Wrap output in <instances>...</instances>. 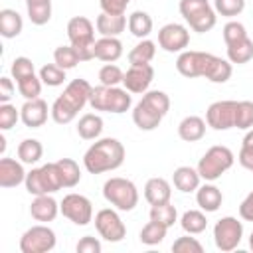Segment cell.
Wrapping results in <instances>:
<instances>
[{
	"label": "cell",
	"instance_id": "29",
	"mask_svg": "<svg viewBox=\"0 0 253 253\" xmlns=\"http://www.w3.org/2000/svg\"><path fill=\"white\" fill-rule=\"evenodd\" d=\"M103 132V119L97 113H85L77 121V134L83 140H97Z\"/></svg>",
	"mask_w": 253,
	"mask_h": 253
},
{
	"label": "cell",
	"instance_id": "2",
	"mask_svg": "<svg viewBox=\"0 0 253 253\" xmlns=\"http://www.w3.org/2000/svg\"><path fill=\"white\" fill-rule=\"evenodd\" d=\"M125 162V146L119 138H97L83 154V166L89 174H105L117 170Z\"/></svg>",
	"mask_w": 253,
	"mask_h": 253
},
{
	"label": "cell",
	"instance_id": "8",
	"mask_svg": "<svg viewBox=\"0 0 253 253\" xmlns=\"http://www.w3.org/2000/svg\"><path fill=\"white\" fill-rule=\"evenodd\" d=\"M178 10L186 20V24L198 34L210 32L217 22V14L213 10V4H210V0H180Z\"/></svg>",
	"mask_w": 253,
	"mask_h": 253
},
{
	"label": "cell",
	"instance_id": "47",
	"mask_svg": "<svg viewBox=\"0 0 253 253\" xmlns=\"http://www.w3.org/2000/svg\"><path fill=\"white\" fill-rule=\"evenodd\" d=\"M18 121H22L20 109H16L12 103H0V130H10Z\"/></svg>",
	"mask_w": 253,
	"mask_h": 253
},
{
	"label": "cell",
	"instance_id": "3",
	"mask_svg": "<svg viewBox=\"0 0 253 253\" xmlns=\"http://www.w3.org/2000/svg\"><path fill=\"white\" fill-rule=\"evenodd\" d=\"M170 111V97L164 91L148 89L132 109V123L140 130H154Z\"/></svg>",
	"mask_w": 253,
	"mask_h": 253
},
{
	"label": "cell",
	"instance_id": "48",
	"mask_svg": "<svg viewBox=\"0 0 253 253\" xmlns=\"http://www.w3.org/2000/svg\"><path fill=\"white\" fill-rule=\"evenodd\" d=\"M172 251L174 253H202L204 251V245L196 237H190V233H186V235L178 237L172 243Z\"/></svg>",
	"mask_w": 253,
	"mask_h": 253
},
{
	"label": "cell",
	"instance_id": "15",
	"mask_svg": "<svg viewBox=\"0 0 253 253\" xmlns=\"http://www.w3.org/2000/svg\"><path fill=\"white\" fill-rule=\"evenodd\" d=\"M158 45L168 53H182L190 45V32L186 26L170 22L158 30Z\"/></svg>",
	"mask_w": 253,
	"mask_h": 253
},
{
	"label": "cell",
	"instance_id": "10",
	"mask_svg": "<svg viewBox=\"0 0 253 253\" xmlns=\"http://www.w3.org/2000/svg\"><path fill=\"white\" fill-rule=\"evenodd\" d=\"M241 239H243V223L237 217L225 215V217L215 221V225H213V243L221 253H229V251L237 249Z\"/></svg>",
	"mask_w": 253,
	"mask_h": 253
},
{
	"label": "cell",
	"instance_id": "9",
	"mask_svg": "<svg viewBox=\"0 0 253 253\" xmlns=\"http://www.w3.org/2000/svg\"><path fill=\"white\" fill-rule=\"evenodd\" d=\"M30 196H43V194H55L57 190H63L61 174L57 168V162H47L40 168H32L26 174L24 182Z\"/></svg>",
	"mask_w": 253,
	"mask_h": 253
},
{
	"label": "cell",
	"instance_id": "53",
	"mask_svg": "<svg viewBox=\"0 0 253 253\" xmlns=\"http://www.w3.org/2000/svg\"><path fill=\"white\" fill-rule=\"evenodd\" d=\"M239 217L243 221H253V192H249L239 204Z\"/></svg>",
	"mask_w": 253,
	"mask_h": 253
},
{
	"label": "cell",
	"instance_id": "14",
	"mask_svg": "<svg viewBox=\"0 0 253 253\" xmlns=\"http://www.w3.org/2000/svg\"><path fill=\"white\" fill-rule=\"evenodd\" d=\"M235 109H237V101H231V99L213 101L206 111L208 126L213 130L235 128Z\"/></svg>",
	"mask_w": 253,
	"mask_h": 253
},
{
	"label": "cell",
	"instance_id": "4",
	"mask_svg": "<svg viewBox=\"0 0 253 253\" xmlns=\"http://www.w3.org/2000/svg\"><path fill=\"white\" fill-rule=\"evenodd\" d=\"M89 107L93 111L123 115L132 107V93L119 85L117 87L99 85V87H93V91H91Z\"/></svg>",
	"mask_w": 253,
	"mask_h": 253
},
{
	"label": "cell",
	"instance_id": "38",
	"mask_svg": "<svg viewBox=\"0 0 253 253\" xmlns=\"http://www.w3.org/2000/svg\"><path fill=\"white\" fill-rule=\"evenodd\" d=\"M150 219L166 225L168 229L178 221V210L176 206H172L170 202L166 204H158V206H150Z\"/></svg>",
	"mask_w": 253,
	"mask_h": 253
},
{
	"label": "cell",
	"instance_id": "16",
	"mask_svg": "<svg viewBox=\"0 0 253 253\" xmlns=\"http://www.w3.org/2000/svg\"><path fill=\"white\" fill-rule=\"evenodd\" d=\"M154 79V67L150 63H140V65H130L125 71L123 87L130 91L132 95H144L150 89V83Z\"/></svg>",
	"mask_w": 253,
	"mask_h": 253
},
{
	"label": "cell",
	"instance_id": "33",
	"mask_svg": "<svg viewBox=\"0 0 253 253\" xmlns=\"http://www.w3.org/2000/svg\"><path fill=\"white\" fill-rule=\"evenodd\" d=\"M156 55V42L144 38L140 40L130 51H128V63L130 65H140V63H150Z\"/></svg>",
	"mask_w": 253,
	"mask_h": 253
},
{
	"label": "cell",
	"instance_id": "46",
	"mask_svg": "<svg viewBox=\"0 0 253 253\" xmlns=\"http://www.w3.org/2000/svg\"><path fill=\"white\" fill-rule=\"evenodd\" d=\"M221 32H223V42H225V45L235 43V42H241V40L247 38L245 26H243L241 22H237V20H229V22L223 26Z\"/></svg>",
	"mask_w": 253,
	"mask_h": 253
},
{
	"label": "cell",
	"instance_id": "34",
	"mask_svg": "<svg viewBox=\"0 0 253 253\" xmlns=\"http://www.w3.org/2000/svg\"><path fill=\"white\" fill-rule=\"evenodd\" d=\"M18 158L24 162V164H36L42 160L43 156V146L38 138H24L20 144H18Z\"/></svg>",
	"mask_w": 253,
	"mask_h": 253
},
{
	"label": "cell",
	"instance_id": "17",
	"mask_svg": "<svg viewBox=\"0 0 253 253\" xmlns=\"http://www.w3.org/2000/svg\"><path fill=\"white\" fill-rule=\"evenodd\" d=\"M208 51H196V49H184L182 53H178L176 59V69L180 75L194 79V77H204L206 73V65H208Z\"/></svg>",
	"mask_w": 253,
	"mask_h": 253
},
{
	"label": "cell",
	"instance_id": "54",
	"mask_svg": "<svg viewBox=\"0 0 253 253\" xmlns=\"http://www.w3.org/2000/svg\"><path fill=\"white\" fill-rule=\"evenodd\" d=\"M0 152H2V154L6 152V136H4V134H0Z\"/></svg>",
	"mask_w": 253,
	"mask_h": 253
},
{
	"label": "cell",
	"instance_id": "57",
	"mask_svg": "<svg viewBox=\"0 0 253 253\" xmlns=\"http://www.w3.org/2000/svg\"><path fill=\"white\" fill-rule=\"evenodd\" d=\"M249 249L253 251V231H251V235H249Z\"/></svg>",
	"mask_w": 253,
	"mask_h": 253
},
{
	"label": "cell",
	"instance_id": "23",
	"mask_svg": "<svg viewBox=\"0 0 253 253\" xmlns=\"http://www.w3.org/2000/svg\"><path fill=\"white\" fill-rule=\"evenodd\" d=\"M172 198V186L166 178L154 176L144 184V200L150 206H158V204H166Z\"/></svg>",
	"mask_w": 253,
	"mask_h": 253
},
{
	"label": "cell",
	"instance_id": "25",
	"mask_svg": "<svg viewBox=\"0 0 253 253\" xmlns=\"http://www.w3.org/2000/svg\"><path fill=\"white\" fill-rule=\"evenodd\" d=\"M93 53H95V59H99V61L115 63V61L121 59V55H123V42H121L119 38L101 36V38L95 42Z\"/></svg>",
	"mask_w": 253,
	"mask_h": 253
},
{
	"label": "cell",
	"instance_id": "42",
	"mask_svg": "<svg viewBox=\"0 0 253 253\" xmlns=\"http://www.w3.org/2000/svg\"><path fill=\"white\" fill-rule=\"evenodd\" d=\"M28 18L34 26H45L51 20V2H42V4H32L26 6Z\"/></svg>",
	"mask_w": 253,
	"mask_h": 253
},
{
	"label": "cell",
	"instance_id": "52",
	"mask_svg": "<svg viewBox=\"0 0 253 253\" xmlns=\"http://www.w3.org/2000/svg\"><path fill=\"white\" fill-rule=\"evenodd\" d=\"M14 81L10 77H0V103H10V99L14 97Z\"/></svg>",
	"mask_w": 253,
	"mask_h": 253
},
{
	"label": "cell",
	"instance_id": "19",
	"mask_svg": "<svg viewBox=\"0 0 253 253\" xmlns=\"http://www.w3.org/2000/svg\"><path fill=\"white\" fill-rule=\"evenodd\" d=\"M24 162L18 158H0V188H16L26 182Z\"/></svg>",
	"mask_w": 253,
	"mask_h": 253
},
{
	"label": "cell",
	"instance_id": "5",
	"mask_svg": "<svg viewBox=\"0 0 253 253\" xmlns=\"http://www.w3.org/2000/svg\"><path fill=\"white\" fill-rule=\"evenodd\" d=\"M103 198L119 211H132L138 206V188L132 180L113 176L103 184Z\"/></svg>",
	"mask_w": 253,
	"mask_h": 253
},
{
	"label": "cell",
	"instance_id": "56",
	"mask_svg": "<svg viewBox=\"0 0 253 253\" xmlns=\"http://www.w3.org/2000/svg\"><path fill=\"white\" fill-rule=\"evenodd\" d=\"M243 168H247V170H251V172H253V160H251V162H247Z\"/></svg>",
	"mask_w": 253,
	"mask_h": 253
},
{
	"label": "cell",
	"instance_id": "24",
	"mask_svg": "<svg viewBox=\"0 0 253 253\" xmlns=\"http://www.w3.org/2000/svg\"><path fill=\"white\" fill-rule=\"evenodd\" d=\"M206 119L198 117V115H188L178 123V136L184 142H198L204 138L206 134Z\"/></svg>",
	"mask_w": 253,
	"mask_h": 253
},
{
	"label": "cell",
	"instance_id": "11",
	"mask_svg": "<svg viewBox=\"0 0 253 253\" xmlns=\"http://www.w3.org/2000/svg\"><path fill=\"white\" fill-rule=\"evenodd\" d=\"M59 213L75 225H89L93 221V204L83 194H65L59 202Z\"/></svg>",
	"mask_w": 253,
	"mask_h": 253
},
{
	"label": "cell",
	"instance_id": "51",
	"mask_svg": "<svg viewBox=\"0 0 253 253\" xmlns=\"http://www.w3.org/2000/svg\"><path fill=\"white\" fill-rule=\"evenodd\" d=\"M132 0H99V6L107 14H125Z\"/></svg>",
	"mask_w": 253,
	"mask_h": 253
},
{
	"label": "cell",
	"instance_id": "40",
	"mask_svg": "<svg viewBox=\"0 0 253 253\" xmlns=\"http://www.w3.org/2000/svg\"><path fill=\"white\" fill-rule=\"evenodd\" d=\"M125 79V71L117 65V63H105L99 69V83L107 85V87H117L121 85Z\"/></svg>",
	"mask_w": 253,
	"mask_h": 253
},
{
	"label": "cell",
	"instance_id": "13",
	"mask_svg": "<svg viewBox=\"0 0 253 253\" xmlns=\"http://www.w3.org/2000/svg\"><path fill=\"white\" fill-rule=\"evenodd\" d=\"M95 229L109 243H119L126 235V225L115 208H103L95 213Z\"/></svg>",
	"mask_w": 253,
	"mask_h": 253
},
{
	"label": "cell",
	"instance_id": "18",
	"mask_svg": "<svg viewBox=\"0 0 253 253\" xmlns=\"http://www.w3.org/2000/svg\"><path fill=\"white\" fill-rule=\"evenodd\" d=\"M47 115H51V109H47V103L38 97V99H28L20 107V119L28 128H40L45 125Z\"/></svg>",
	"mask_w": 253,
	"mask_h": 253
},
{
	"label": "cell",
	"instance_id": "36",
	"mask_svg": "<svg viewBox=\"0 0 253 253\" xmlns=\"http://www.w3.org/2000/svg\"><path fill=\"white\" fill-rule=\"evenodd\" d=\"M166 231H168V227H166V225H162V223H158V221L150 219V221L140 229L138 239H140V243H142V245L152 247V245H158V243H162V241H164Z\"/></svg>",
	"mask_w": 253,
	"mask_h": 253
},
{
	"label": "cell",
	"instance_id": "21",
	"mask_svg": "<svg viewBox=\"0 0 253 253\" xmlns=\"http://www.w3.org/2000/svg\"><path fill=\"white\" fill-rule=\"evenodd\" d=\"M196 204L200 206V210H204L206 213H213L221 208L223 204V194L215 184H200V188L196 190Z\"/></svg>",
	"mask_w": 253,
	"mask_h": 253
},
{
	"label": "cell",
	"instance_id": "7",
	"mask_svg": "<svg viewBox=\"0 0 253 253\" xmlns=\"http://www.w3.org/2000/svg\"><path fill=\"white\" fill-rule=\"evenodd\" d=\"M233 162H235L233 152L223 144H215V146H210L204 152V156L200 158L196 168H198L202 180L215 182L217 178H221L233 166Z\"/></svg>",
	"mask_w": 253,
	"mask_h": 253
},
{
	"label": "cell",
	"instance_id": "37",
	"mask_svg": "<svg viewBox=\"0 0 253 253\" xmlns=\"http://www.w3.org/2000/svg\"><path fill=\"white\" fill-rule=\"evenodd\" d=\"M79 61H81V57H79L77 49H75L71 43H69V45H57V47L53 49V63H57V65H59L61 69H65V71L77 67Z\"/></svg>",
	"mask_w": 253,
	"mask_h": 253
},
{
	"label": "cell",
	"instance_id": "43",
	"mask_svg": "<svg viewBox=\"0 0 253 253\" xmlns=\"http://www.w3.org/2000/svg\"><path fill=\"white\" fill-rule=\"evenodd\" d=\"M34 73H36L34 61L30 57H26V55L16 57L12 61V65H10V75H12V79H16V83L26 79V77H30V75H34Z\"/></svg>",
	"mask_w": 253,
	"mask_h": 253
},
{
	"label": "cell",
	"instance_id": "44",
	"mask_svg": "<svg viewBox=\"0 0 253 253\" xmlns=\"http://www.w3.org/2000/svg\"><path fill=\"white\" fill-rule=\"evenodd\" d=\"M18 85V93L28 101V99H38L40 97V93H42V79H40V75H30V77H26V79H22V81H18L16 83Z\"/></svg>",
	"mask_w": 253,
	"mask_h": 253
},
{
	"label": "cell",
	"instance_id": "32",
	"mask_svg": "<svg viewBox=\"0 0 253 253\" xmlns=\"http://www.w3.org/2000/svg\"><path fill=\"white\" fill-rule=\"evenodd\" d=\"M180 225L186 233L190 235H198L208 227V217L204 210H188L182 213L180 217Z\"/></svg>",
	"mask_w": 253,
	"mask_h": 253
},
{
	"label": "cell",
	"instance_id": "26",
	"mask_svg": "<svg viewBox=\"0 0 253 253\" xmlns=\"http://www.w3.org/2000/svg\"><path fill=\"white\" fill-rule=\"evenodd\" d=\"M231 73H233V63L229 59H223L219 55L210 53L204 79H208L211 83H225V81H229Z\"/></svg>",
	"mask_w": 253,
	"mask_h": 253
},
{
	"label": "cell",
	"instance_id": "39",
	"mask_svg": "<svg viewBox=\"0 0 253 253\" xmlns=\"http://www.w3.org/2000/svg\"><path fill=\"white\" fill-rule=\"evenodd\" d=\"M38 75H40L42 83L47 85V87H59L65 81V69H61L57 63H45V65H42L40 71H38Z\"/></svg>",
	"mask_w": 253,
	"mask_h": 253
},
{
	"label": "cell",
	"instance_id": "27",
	"mask_svg": "<svg viewBox=\"0 0 253 253\" xmlns=\"http://www.w3.org/2000/svg\"><path fill=\"white\" fill-rule=\"evenodd\" d=\"M200 182H202V176H200L198 168H192V166H178L172 174V184L182 194L196 192L200 188Z\"/></svg>",
	"mask_w": 253,
	"mask_h": 253
},
{
	"label": "cell",
	"instance_id": "12",
	"mask_svg": "<svg viewBox=\"0 0 253 253\" xmlns=\"http://www.w3.org/2000/svg\"><path fill=\"white\" fill-rule=\"evenodd\" d=\"M55 243H57L55 231L47 227L45 223H38L22 233L20 251L22 253H47L55 247Z\"/></svg>",
	"mask_w": 253,
	"mask_h": 253
},
{
	"label": "cell",
	"instance_id": "31",
	"mask_svg": "<svg viewBox=\"0 0 253 253\" xmlns=\"http://www.w3.org/2000/svg\"><path fill=\"white\" fill-rule=\"evenodd\" d=\"M225 47H227V59L235 65H243V63H249L253 59V40L249 36L245 40L229 43Z\"/></svg>",
	"mask_w": 253,
	"mask_h": 253
},
{
	"label": "cell",
	"instance_id": "35",
	"mask_svg": "<svg viewBox=\"0 0 253 253\" xmlns=\"http://www.w3.org/2000/svg\"><path fill=\"white\" fill-rule=\"evenodd\" d=\"M59 174H61V182L63 188H75L81 182V168L73 158H59L55 160Z\"/></svg>",
	"mask_w": 253,
	"mask_h": 253
},
{
	"label": "cell",
	"instance_id": "6",
	"mask_svg": "<svg viewBox=\"0 0 253 253\" xmlns=\"http://www.w3.org/2000/svg\"><path fill=\"white\" fill-rule=\"evenodd\" d=\"M95 26L89 18L85 16H73L69 22H67V40L69 43L77 49L81 61H89V59H95V53H93V47H95Z\"/></svg>",
	"mask_w": 253,
	"mask_h": 253
},
{
	"label": "cell",
	"instance_id": "30",
	"mask_svg": "<svg viewBox=\"0 0 253 253\" xmlns=\"http://www.w3.org/2000/svg\"><path fill=\"white\" fill-rule=\"evenodd\" d=\"M152 18H150V14L148 12H144V10H134L130 16H128V32L134 36V38H138V40H144V38H148L150 36V32H152Z\"/></svg>",
	"mask_w": 253,
	"mask_h": 253
},
{
	"label": "cell",
	"instance_id": "49",
	"mask_svg": "<svg viewBox=\"0 0 253 253\" xmlns=\"http://www.w3.org/2000/svg\"><path fill=\"white\" fill-rule=\"evenodd\" d=\"M237 160L241 166H245L247 162L253 160V128H249L241 140V148H239V154H237Z\"/></svg>",
	"mask_w": 253,
	"mask_h": 253
},
{
	"label": "cell",
	"instance_id": "55",
	"mask_svg": "<svg viewBox=\"0 0 253 253\" xmlns=\"http://www.w3.org/2000/svg\"><path fill=\"white\" fill-rule=\"evenodd\" d=\"M42 2H51V0H26V6H32V4H42Z\"/></svg>",
	"mask_w": 253,
	"mask_h": 253
},
{
	"label": "cell",
	"instance_id": "20",
	"mask_svg": "<svg viewBox=\"0 0 253 253\" xmlns=\"http://www.w3.org/2000/svg\"><path fill=\"white\" fill-rule=\"evenodd\" d=\"M59 213V204L55 202V198L51 194H43V196H34L32 204H30V215L40 221V223H49L57 217Z\"/></svg>",
	"mask_w": 253,
	"mask_h": 253
},
{
	"label": "cell",
	"instance_id": "22",
	"mask_svg": "<svg viewBox=\"0 0 253 253\" xmlns=\"http://www.w3.org/2000/svg\"><path fill=\"white\" fill-rule=\"evenodd\" d=\"M128 26V20L125 18V14H107V12H101L95 20V28L101 36H107V38H119L125 28Z\"/></svg>",
	"mask_w": 253,
	"mask_h": 253
},
{
	"label": "cell",
	"instance_id": "45",
	"mask_svg": "<svg viewBox=\"0 0 253 253\" xmlns=\"http://www.w3.org/2000/svg\"><path fill=\"white\" fill-rule=\"evenodd\" d=\"M213 10L219 16L235 18L245 10V0H213Z\"/></svg>",
	"mask_w": 253,
	"mask_h": 253
},
{
	"label": "cell",
	"instance_id": "1",
	"mask_svg": "<svg viewBox=\"0 0 253 253\" xmlns=\"http://www.w3.org/2000/svg\"><path fill=\"white\" fill-rule=\"evenodd\" d=\"M93 85L87 79H71L63 93L53 101L51 109V119L57 125H69L71 121H75V117L79 115V111H83L85 105H89V97H91Z\"/></svg>",
	"mask_w": 253,
	"mask_h": 253
},
{
	"label": "cell",
	"instance_id": "28",
	"mask_svg": "<svg viewBox=\"0 0 253 253\" xmlns=\"http://www.w3.org/2000/svg\"><path fill=\"white\" fill-rule=\"evenodd\" d=\"M22 30H24L22 16L12 8H2L0 10V36L6 40H14L22 34Z\"/></svg>",
	"mask_w": 253,
	"mask_h": 253
},
{
	"label": "cell",
	"instance_id": "50",
	"mask_svg": "<svg viewBox=\"0 0 253 253\" xmlns=\"http://www.w3.org/2000/svg\"><path fill=\"white\" fill-rule=\"evenodd\" d=\"M77 253H101V241L93 235H85L75 245Z\"/></svg>",
	"mask_w": 253,
	"mask_h": 253
},
{
	"label": "cell",
	"instance_id": "41",
	"mask_svg": "<svg viewBox=\"0 0 253 253\" xmlns=\"http://www.w3.org/2000/svg\"><path fill=\"white\" fill-rule=\"evenodd\" d=\"M235 128H253V101H237L235 109Z\"/></svg>",
	"mask_w": 253,
	"mask_h": 253
}]
</instances>
